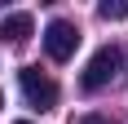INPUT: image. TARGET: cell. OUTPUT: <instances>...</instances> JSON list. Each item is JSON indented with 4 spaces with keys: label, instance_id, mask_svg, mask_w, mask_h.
<instances>
[{
    "label": "cell",
    "instance_id": "obj_1",
    "mask_svg": "<svg viewBox=\"0 0 128 124\" xmlns=\"http://www.w3.org/2000/svg\"><path fill=\"white\" fill-rule=\"evenodd\" d=\"M119 67H124V53L115 49V44H102V49L88 58V67H84V75H80V84H84V93H97V89H106L110 80L119 75Z\"/></svg>",
    "mask_w": 128,
    "mask_h": 124
},
{
    "label": "cell",
    "instance_id": "obj_2",
    "mask_svg": "<svg viewBox=\"0 0 128 124\" xmlns=\"http://www.w3.org/2000/svg\"><path fill=\"white\" fill-rule=\"evenodd\" d=\"M18 84H22L26 102H31L36 111H53V106H58V84H53L40 67H22V71H18Z\"/></svg>",
    "mask_w": 128,
    "mask_h": 124
},
{
    "label": "cell",
    "instance_id": "obj_3",
    "mask_svg": "<svg viewBox=\"0 0 128 124\" xmlns=\"http://www.w3.org/2000/svg\"><path fill=\"white\" fill-rule=\"evenodd\" d=\"M44 49H49V58H53V62L75 58V49H80V27H75V22H66V18H53V22L44 27Z\"/></svg>",
    "mask_w": 128,
    "mask_h": 124
},
{
    "label": "cell",
    "instance_id": "obj_4",
    "mask_svg": "<svg viewBox=\"0 0 128 124\" xmlns=\"http://www.w3.org/2000/svg\"><path fill=\"white\" fill-rule=\"evenodd\" d=\"M31 36H36V18H31V13H9V18L0 22V40H4V44H26Z\"/></svg>",
    "mask_w": 128,
    "mask_h": 124
},
{
    "label": "cell",
    "instance_id": "obj_5",
    "mask_svg": "<svg viewBox=\"0 0 128 124\" xmlns=\"http://www.w3.org/2000/svg\"><path fill=\"white\" fill-rule=\"evenodd\" d=\"M97 13H102L106 22H119V18H128V0H102Z\"/></svg>",
    "mask_w": 128,
    "mask_h": 124
},
{
    "label": "cell",
    "instance_id": "obj_6",
    "mask_svg": "<svg viewBox=\"0 0 128 124\" xmlns=\"http://www.w3.org/2000/svg\"><path fill=\"white\" fill-rule=\"evenodd\" d=\"M80 124H110V120H106V115H84Z\"/></svg>",
    "mask_w": 128,
    "mask_h": 124
},
{
    "label": "cell",
    "instance_id": "obj_7",
    "mask_svg": "<svg viewBox=\"0 0 128 124\" xmlns=\"http://www.w3.org/2000/svg\"><path fill=\"white\" fill-rule=\"evenodd\" d=\"M18 124H31V120H18Z\"/></svg>",
    "mask_w": 128,
    "mask_h": 124
},
{
    "label": "cell",
    "instance_id": "obj_8",
    "mask_svg": "<svg viewBox=\"0 0 128 124\" xmlns=\"http://www.w3.org/2000/svg\"><path fill=\"white\" fill-rule=\"evenodd\" d=\"M0 106H4V98H0Z\"/></svg>",
    "mask_w": 128,
    "mask_h": 124
}]
</instances>
